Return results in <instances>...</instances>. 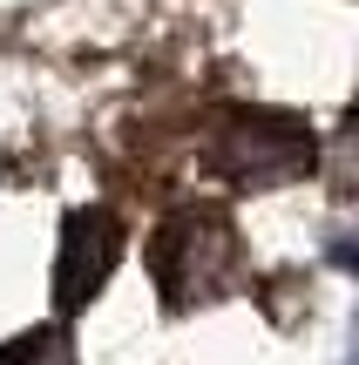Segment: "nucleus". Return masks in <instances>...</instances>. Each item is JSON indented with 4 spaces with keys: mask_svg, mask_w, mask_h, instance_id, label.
<instances>
[{
    "mask_svg": "<svg viewBox=\"0 0 359 365\" xmlns=\"http://www.w3.org/2000/svg\"><path fill=\"white\" fill-rule=\"evenodd\" d=\"M0 365H75V345H68L61 325H34L0 345Z\"/></svg>",
    "mask_w": 359,
    "mask_h": 365,
    "instance_id": "4",
    "label": "nucleus"
},
{
    "mask_svg": "<svg viewBox=\"0 0 359 365\" xmlns=\"http://www.w3.org/2000/svg\"><path fill=\"white\" fill-rule=\"evenodd\" d=\"M116 250H122V230L108 210H75L61 230V271H54V304L61 312H81V304L102 291V277L116 271Z\"/></svg>",
    "mask_w": 359,
    "mask_h": 365,
    "instance_id": "2",
    "label": "nucleus"
},
{
    "mask_svg": "<svg viewBox=\"0 0 359 365\" xmlns=\"http://www.w3.org/2000/svg\"><path fill=\"white\" fill-rule=\"evenodd\" d=\"M231 176L244 182H278L292 170H305L312 163V135L298 129V122H278V115H251L238 122V135H231Z\"/></svg>",
    "mask_w": 359,
    "mask_h": 365,
    "instance_id": "3",
    "label": "nucleus"
},
{
    "mask_svg": "<svg viewBox=\"0 0 359 365\" xmlns=\"http://www.w3.org/2000/svg\"><path fill=\"white\" fill-rule=\"evenodd\" d=\"M231 264H238V244H231V223L217 210H183L156 237V284H163V298L176 312L217 298L231 284Z\"/></svg>",
    "mask_w": 359,
    "mask_h": 365,
    "instance_id": "1",
    "label": "nucleus"
}]
</instances>
